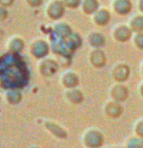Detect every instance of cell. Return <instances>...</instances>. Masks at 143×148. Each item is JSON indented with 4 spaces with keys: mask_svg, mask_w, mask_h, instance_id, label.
Segmentation results:
<instances>
[{
    "mask_svg": "<svg viewBox=\"0 0 143 148\" xmlns=\"http://www.w3.org/2000/svg\"><path fill=\"white\" fill-rule=\"evenodd\" d=\"M45 14L52 20H57L63 15L64 5L62 0H50L45 6Z\"/></svg>",
    "mask_w": 143,
    "mask_h": 148,
    "instance_id": "cell-1",
    "label": "cell"
},
{
    "mask_svg": "<svg viewBox=\"0 0 143 148\" xmlns=\"http://www.w3.org/2000/svg\"><path fill=\"white\" fill-rule=\"evenodd\" d=\"M109 97L111 100H114L116 102H121L124 101L129 96V90L126 86H124L123 84L117 83L113 84L112 86L109 88L108 91Z\"/></svg>",
    "mask_w": 143,
    "mask_h": 148,
    "instance_id": "cell-2",
    "label": "cell"
},
{
    "mask_svg": "<svg viewBox=\"0 0 143 148\" xmlns=\"http://www.w3.org/2000/svg\"><path fill=\"white\" fill-rule=\"evenodd\" d=\"M49 52V46L43 39H35L31 42L30 53L37 59H43Z\"/></svg>",
    "mask_w": 143,
    "mask_h": 148,
    "instance_id": "cell-3",
    "label": "cell"
},
{
    "mask_svg": "<svg viewBox=\"0 0 143 148\" xmlns=\"http://www.w3.org/2000/svg\"><path fill=\"white\" fill-rule=\"evenodd\" d=\"M38 70L41 75L51 76L57 70V63L51 59H41L38 62Z\"/></svg>",
    "mask_w": 143,
    "mask_h": 148,
    "instance_id": "cell-4",
    "label": "cell"
},
{
    "mask_svg": "<svg viewBox=\"0 0 143 148\" xmlns=\"http://www.w3.org/2000/svg\"><path fill=\"white\" fill-rule=\"evenodd\" d=\"M112 76L118 83H122L127 80L129 76V69L128 65L123 64V63L116 64L112 70Z\"/></svg>",
    "mask_w": 143,
    "mask_h": 148,
    "instance_id": "cell-5",
    "label": "cell"
},
{
    "mask_svg": "<svg viewBox=\"0 0 143 148\" xmlns=\"http://www.w3.org/2000/svg\"><path fill=\"white\" fill-rule=\"evenodd\" d=\"M103 111H104L105 115H107L108 117L116 118L122 114L123 108H122L121 104L119 102H116L114 100H110V101H107L104 104Z\"/></svg>",
    "mask_w": 143,
    "mask_h": 148,
    "instance_id": "cell-6",
    "label": "cell"
},
{
    "mask_svg": "<svg viewBox=\"0 0 143 148\" xmlns=\"http://www.w3.org/2000/svg\"><path fill=\"white\" fill-rule=\"evenodd\" d=\"M78 76L75 72L71 70L65 71L62 73V77H60V82L66 88L72 89L73 87H75L78 84Z\"/></svg>",
    "mask_w": 143,
    "mask_h": 148,
    "instance_id": "cell-7",
    "label": "cell"
},
{
    "mask_svg": "<svg viewBox=\"0 0 143 148\" xmlns=\"http://www.w3.org/2000/svg\"><path fill=\"white\" fill-rule=\"evenodd\" d=\"M6 48L11 53H18L25 48V41L18 36H12L7 42Z\"/></svg>",
    "mask_w": 143,
    "mask_h": 148,
    "instance_id": "cell-8",
    "label": "cell"
},
{
    "mask_svg": "<svg viewBox=\"0 0 143 148\" xmlns=\"http://www.w3.org/2000/svg\"><path fill=\"white\" fill-rule=\"evenodd\" d=\"M65 97L66 99L68 101L72 102V103H80L84 99V96L82 92L76 89H68L65 92Z\"/></svg>",
    "mask_w": 143,
    "mask_h": 148,
    "instance_id": "cell-9",
    "label": "cell"
},
{
    "mask_svg": "<svg viewBox=\"0 0 143 148\" xmlns=\"http://www.w3.org/2000/svg\"><path fill=\"white\" fill-rule=\"evenodd\" d=\"M5 97L10 103H18L22 99V95L18 90H8L5 92Z\"/></svg>",
    "mask_w": 143,
    "mask_h": 148,
    "instance_id": "cell-10",
    "label": "cell"
},
{
    "mask_svg": "<svg viewBox=\"0 0 143 148\" xmlns=\"http://www.w3.org/2000/svg\"><path fill=\"white\" fill-rule=\"evenodd\" d=\"M133 131H135L137 136L143 137V119L137 120L133 125Z\"/></svg>",
    "mask_w": 143,
    "mask_h": 148,
    "instance_id": "cell-11",
    "label": "cell"
},
{
    "mask_svg": "<svg viewBox=\"0 0 143 148\" xmlns=\"http://www.w3.org/2000/svg\"><path fill=\"white\" fill-rule=\"evenodd\" d=\"M62 2L63 3V5L66 6V7L74 8V7L78 6L80 0H62Z\"/></svg>",
    "mask_w": 143,
    "mask_h": 148,
    "instance_id": "cell-12",
    "label": "cell"
},
{
    "mask_svg": "<svg viewBox=\"0 0 143 148\" xmlns=\"http://www.w3.org/2000/svg\"><path fill=\"white\" fill-rule=\"evenodd\" d=\"M9 16V12H8L7 8L0 6V22H3Z\"/></svg>",
    "mask_w": 143,
    "mask_h": 148,
    "instance_id": "cell-13",
    "label": "cell"
},
{
    "mask_svg": "<svg viewBox=\"0 0 143 148\" xmlns=\"http://www.w3.org/2000/svg\"><path fill=\"white\" fill-rule=\"evenodd\" d=\"M25 2L28 6L35 8V7L40 6V5L43 3V0H25Z\"/></svg>",
    "mask_w": 143,
    "mask_h": 148,
    "instance_id": "cell-14",
    "label": "cell"
},
{
    "mask_svg": "<svg viewBox=\"0 0 143 148\" xmlns=\"http://www.w3.org/2000/svg\"><path fill=\"white\" fill-rule=\"evenodd\" d=\"M15 0H0V6L1 7H9L11 6V5L14 3Z\"/></svg>",
    "mask_w": 143,
    "mask_h": 148,
    "instance_id": "cell-15",
    "label": "cell"
},
{
    "mask_svg": "<svg viewBox=\"0 0 143 148\" xmlns=\"http://www.w3.org/2000/svg\"><path fill=\"white\" fill-rule=\"evenodd\" d=\"M138 92L141 97H143V82L140 83V85L138 86Z\"/></svg>",
    "mask_w": 143,
    "mask_h": 148,
    "instance_id": "cell-16",
    "label": "cell"
}]
</instances>
